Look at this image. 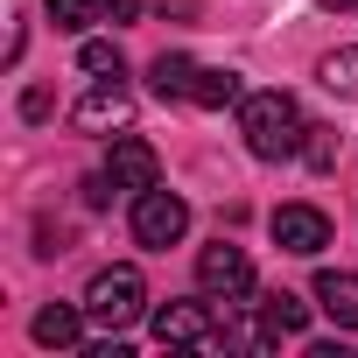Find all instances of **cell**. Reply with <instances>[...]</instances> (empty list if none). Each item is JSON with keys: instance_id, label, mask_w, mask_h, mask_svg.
<instances>
[{"instance_id": "6da1fadb", "label": "cell", "mask_w": 358, "mask_h": 358, "mask_svg": "<svg viewBox=\"0 0 358 358\" xmlns=\"http://www.w3.org/2000/svg\"><path fill=\"white\" fill-rule=\"evenodd\" d=\"M239 134H246V148L260 162H288V155H302L309 120H302V106L288 92H246L239 99Z\"/></svg>"}, {"instance_id": "7a4b0ae2", "label": "cell", "mask_w": 358, "mask_h": 358, "mask_svg": "<svg viewBox=\"0 0 358 358\" xmlns=\"http://www.w3.org/2000/svg\"><path fill=\"white\" fill-rule=\"evenodd\" d=\"M141 309H148V281H141V267H99L92 274V288H85V316L99 323V330H127V323H141Z\"/></svg>"}, {"instance_id": "3957f363", "label": "cell", "mask_w": 358, "mask_h": 358, "mask_svg": "<svg viewBox=\"0 0 358 358\" xmlns=\"http://www.w3.org/2000/svg\"><path fill=\"white\" fill-rule=\"evenodd\" d=\"M183 232H190V204L176 197V190H162V183H155V190H141V197H134V239H141L148 253H169Z\"/></svg>"}, {"instance_id": "277c9868", "label": "cell", "mask_w": 358, "mask_h": 358, "mask_svg": "<svg viewBox=\"0 0 358 358\" xmlns=\"http://www.w3.org/2000/svg\"><path fill=\"white\" fill-rule=\"evenodd\" d=\"M71 127H78V134H127V127H134V92H127L120 78H99V85L71 106Z\"/></svg>"}, {"instance_id": "5b68a950", "label": "cell", "mask_w": 358, "mask_h": 358, "mask_svg": "<svg viewBox=\"0 0 358 358\" xmlns=\"http://www.w3.org/2000/svg\"><path fill=\"white\" fill-rule=\"evenodd\" d=\"M197 288H204L211 302H246V295H253V260L218 239V246L197 253Z\"/></svg>"}, {"instance_id": "8992f818", "label": "cell", "mask_w": 358, "mask_h": 358, "mask_svg": "<svg viewBox=\"0 0 358 358\" xmlns=\"http://www.w3.org/2000/svg\"><path fill=\"white\" fill-rule=\"evenodd\" d=\"M274 246L316 260V253L330 246V218H323L316 204H281V211H274Z\"/></svg>"}, {"instance_id": "52a82bcc", "label": "cell", "mask_w": 358, "mask_h": 358, "mask_svg": "<svg viewBox=\"0 0 358 358\" xmlns=\"http://www.w3.org/2000/svg\"><path fill=\"white\" fill-rule=\"evenodd\" d=\"M106 176H113V183L120 190H155L162 183V162H155V148L141 141V134H113V155H106Z\"/></svg>"}, {"instance_id": "ba28073f", "label": "cell", "mask_w": 358, "mask_h": 358, "mask_svg": "<svg viewBox=\"0 0 358 358\" xmlns=\"http://www.w3.org/2000/svg\"><path fill=\"white\" fill-rule=\"evenodd\" d=\"M155 337L162 344H197V351H218V323L204 302H162L155 309Z\"/></svg>"}, {"instance_id": "9c48e42d", "label": "cell", "mask_w": 358, "mask_h": 358, "mask_svg": "<svg viewBox=\"0 0 358 358\" xmlns=\"http://www.w3.org/2000/svg\"><path fill=\"white\" fill-rule=\"evenodd\" d=\"M85 323H92L85 309L50 302V309H36V323H29V330H36V344H43V351H78V344H85Z\"/></svg>"}, {"instance_id": "30bf717a", "label": "cell", "mask_w": 358, "mask_h": 358, "mask_svg": "<svg viewBox=\"0 0 358 358\" xmlns=\"http://www.w3.org/2000/svg\"><path fill=\"white\" fill-rule=\"evenodd\" d=\"M316 309H323L337 330H358V274L323 267V274H316Z\"/></svg>"}, {"instance_id": "8fae6325", "label": "cell", "mask_w": 358, "mask_h": 358, "mask_svg": "<svg viewBox=\"0 0 358 358\" xmlns=\"http://www.w3.org/2000/svg\"><path fill=\"white\" fill-rule=\"evenodd\" d=\"M260 323H267V337L281 344V337H302L309 330V302L302 295H288V288H274L267 302H260Z\"/></svg>"}, {"instance_id": "7c38bea8", "label": "cell", "mask_w": 358, "mask_h": 358, "mask_svg": "<svg viewBox=\"0 0 358 358\" xmlns=\"http://www.w3.org/2000/svg\"><path fill=\"white\" fill-rule=\"evenodd\" d=\"M246 99V85H239V71H204L197 64V85H190V106H204V113H218V106H239Z\"/></svg>"}, {"instance_id": "4fadbf2b", "label": "cell", "mask_w": 358, "mask_h": 358, "mask_svg": "<svg viewBox=\"0 0 358 358\" xmlns=\"http://www.w3.org/2000/svg\"><path fill=\"white\" fill-rule=\"evenodd\" d=\"M148 85H155L162 99H190V85H197V64H190V57H176V50H162V57L148 64Z\"/></svg>"}, {"instance_id": "5bb4252c", "label": "cell", "mask_w": 358, "mask_h": 358, "mask_svg": "<svg viewBox=\"0 0 358 358\" xmlns=\"http://www.w3.org/2000/svg\"><path fill=\"white\" fill-rule=\"evenodd\" d=\"M316 78H323L337 99H358V43H351V50H330V57L316 64Z\"/></svg>"}, {"instance_id": "9a60e30c", "label": "cell", "mask_w": 358, "mask_h": 358, "mask_svg": "<svg viewBox=\"0 0 358 358\" xmlns=\"http://www.w3.org/2000/svg\"><path fill=\"white\" fill-rule=\"evenodd\" d=\"M78 71L85 78H127V57H120V43H85L78 50Z\"/></svg>"}, {"instance_id": "2e32d148", "label": "cell", "mask_w": 358, "mask_h": 358, "mask_svg": "<svg viewBox=\"0 0 358 358\" xmlns=\"http://www.w3.org/2000/svg\"><path fill=\"white\" fill-rule=\"evenodd\" d=\"M43 8H50V22H57L64 36H78V29L99 22V0H43Z\"/></svg>"}, {"instance_id": "e0dca14e", "label": "cell", "mask_w": 358, "mask_h": 358, "mask_svg": "<svg viewBox=\"0 0 358 358\" xmlns=\"http://www.w3.org/2000/svg\"><path fill=\"white\" fill-rule=\"evenodd\" d=\"M302 162L309 169H337V127H309L302 134Z\"/></svg>"}, {"instance_id": "ac0fdd59", "label": "cell", "mask_w": 358, "mask_h": 358, "mask_svg": "<svg viewBox=\"0 0 358 358\" xmlns=\"http://www.w3.org/2000/svg\"><path fill=\"white\" fill-rule=\"evenodd\" d=\"M0 57L22 64V0H8V43H0Z\"/></svg>"}, {"instance_id": "d6986e66", "label": "cell", "mask_w": 358, "mask_h": 358, "mask_svg": "<svg viewBox=\"0 0 358 358\" xmlns=\"http://www.w3.org/2000/svg\"><path fill=\"white\" fill-rule=\"evenodd\" d=\"M141 15V0H99V22H113V29H127Z\"/></svg>"}, {"instance_id": "ffe728a7", "label": "cell", "mask_w": 358, "mask_h": 358, "mask_svg": "<svg viewBox=\"0 0 358 358\" xmlns=\"http://www.w3.org/2000/svg\"><path fill=\"white\" fill-rule=\"evenodd\" d=\"M162 15H197V0H155Z\"/></svg>"}, {"instance_id": "44dd1931", "label": "cell", "mask_w": 358, "mask_h": 358, "mask_svg": "<svg viewBox=\"0 0 358 358\" xmlns=\"http://www.w3.org/2000/svg\"><path fill=\"white\" fill-rule=\"evenodd\" d=\"M316 8H330V15H358V0H316Z\"/></svg>"}]
</instances>
